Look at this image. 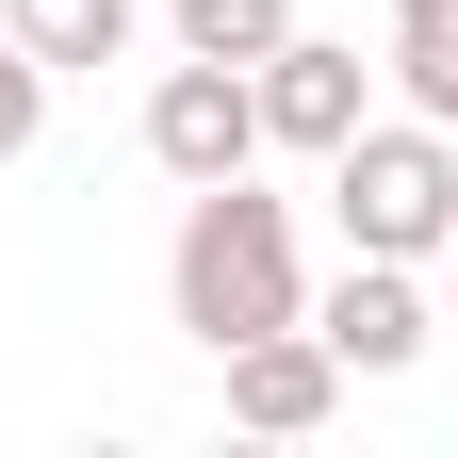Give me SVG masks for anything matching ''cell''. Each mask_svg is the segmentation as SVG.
<instances>
[{
  "instance_id": "4",
  "label": "cell",
  "mask_w": 458,
  "mask_h": 458,
  "mask_svg": "<svg viewBox=\"0 0 458 458\" xmlns=\"http://www.w3.org/2000/svg\"><path fill=\"white\" fill-rule=\"evenodd\" d=\"M246 82H262V148H311V164L377 114V66H360V49H327V33H278Z\"/></svg>"
},
{
  "instance_id": "2",
  "label": "cell",
  "mask_w": 458,
  "mask_h": 458,
  "mask_svg": "<svg viewBox=\"0 0 458 458\" xmlns=\"http://www.w3.org/2000/svg\"><path fill=\"white\" fill-rule=\"evenodd\" d=\"M327 213L360 262H442L458 246V131L442 114H360L327 148Z\"/></svg>"
},
{
  "instance_id": "9",
  "label": "cell",
  "mask_w": 458,
  "mask_h": 458,
  "mask_svg": "<svg viewBox=\"0 0 458 458\" xmlns=\"http://www.w3.org/2000/svg\"><path fill=\"white\" fill-rule=\"evenodd\" d=\"M278 33H295V0H181V49H213V66H262Z\"/></svg>"
},
{
  "instance_id": "11",
  "label": "cell",
  "mask_w": 458,
  "mask_h": 458,
  "mask_svg": "<svg viewBox=\"0 0 458 458\" xmlns=\"http://www.w3.org/2000/svg\"><path fill=\"white\" fill-rule=\"evenodd\" d=\"M442 278H458V246H442Z\"/></svg>"
},
{
  "instance_id": "8",
  "label": "cell",
  "mask_w": 458,
  "mask_h": 458,
  "mask_svg": "<svg viewBox=\"0 0 458 458\" xmlns=\"http://www.w3.org/2000/svg\"><path fill=\"white\" fill-rule=\"evenodd\" d=\"M393 82H410V114L458 131V0H393Z\"/></svg>"
},
{
  "instance_id": "7",
  "label": "cell",
  "mask_w": 458,
  "mask_h": 458,
  "mask_svg": "<svg viewBox=\"0 0 458 458\" xmlns=\"http://www.w3.org/2000/svg\"><path fill=\"white\" fill-rule=\"evenodd\" d=\"M0 33H17L49 82H66V66H114V49L148 33V0H0Z\"/></svg>"
},
{
  "instance_id": "3",
  "label": "cell",
  "mask_w": 458,
  "mask_h": 458,
  "mask_svg": "<svg viewBox=\"0 0 458 458\" xmlns=\"http://www.w3.org/2000/svg\"><path fill=\"white\" fill-rule=\"evenodd\" d=\"M148 164H164V181H246V164H262V82L246 66H213V49H181V66H164L148 82Z\"/></svg>"
},
{
  "instance_id": "10",
  "label": "cell",
  "mask_w": 458,
  "mask_h": 458,
  "mask_svg": "<svg viewBox=\"0 0 458 458\" xmlns=\"http://www.w3.org/2000/svg\"><path fill=\"white\" fill-rule=\"evenodd\" d=\"M33 131H49V66L0 33V164H33Z\"/></svg>"
},
{
  "instance_id": "6",
  "label": "cell",
  "mask_w": 458,
  "mask_h": 458,
  "mask_svg": "<svg viewBox=\"0 0 458 458\" xmlns=\"http://www.w3.org/2000/svg\"><path fill=\"white\" fill-rule=\"evenodd\" d=\"M344 410V360H327V327L295 311V327H262V344H229V426H327Z\"/></svg>"
},
{
  "instance_id": "5",
  "label": "cell",
  "mask_w": 458,
  "mask_h": 458,
  "mask_svg": "<svg viewBox=\"0 0 458 458\" xmlns=\"http://www.w3.org/2000/svg\"><path fill=\"white\" fill-rule=\"evenodd\" d=\"M311 327H327V360H344V377H410L426 344H442L426 262H344V295H311Z\"/></svg>"
},
{
  "instance_id": "1",
  "label": "cell",
  "mask_w": 458,
  "mask_h": 458,
  "mask_svg": "<svg viewBox=\"0 0 458 458\" xmlns=\"http://www.w3.org/2000/svg\"><path fill=\"white\" fill-rule=\"evenodd\" d=\"M164 295H181V327L213 344H262V327H295L311 311V278H295V197H262V181H197L181 213V246H164Z\"/></svg>"
}]
</instances>
